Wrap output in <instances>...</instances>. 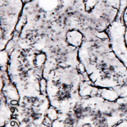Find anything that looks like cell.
Wrapping results in <instances>:
<instances>
[{"label":"cell","instance_id":"6da1fadb","mask_svg":"<svg viewBox=\"0 0 127 127\" xmlns=\"http://www.w3.org/2000/svg\"><path fill=\"white\" fill-rule=\"evenodd\" d=\"M45 79L46 80V95L50 106L56 109L59 113L72 111L82 98L79 88L85 78L77 68L59 66Z\"/></svg>","mask_w":127,"mask_h":127},{"label":"cell","instance_id":"7a4b0ae2","mask_svg":"<svg viewBox=\"0 0 127 127\" xmlns=\"http://www.w3.org/2000/svg\"><path fill=\"white\" fill-rule=\"evenodd\" d=\"M1 1V51L13 37L24 6L23 0Z\"/></svg>","mask_w":127,"mask_h":127},{"label":"cell","instance_id":"3957f363","mask_svg":"<svg viewBox=\"0 0 127 127\" xmlns=\"http://www.w3.org/2000/svg\"><path fill=\"white\" fill-rule=\"evenodd\" d=\"M126 28L123 19H116L105 32L112 50L127 68V45L125 39Z\"/></svg>","mask_w":127,"mask_h":127},{"label":"cell","instance_id":"277c9868","mask_svg":"<svg viewBox=\"0 0 127 127\" xmlns=\"http://www.w3.org/2000/svg\"><path fill=\"white\" fill-rule=\"evenodd\" d=\"M12 116V109L8 104L3 94L1 93V127H4Z\"/></svg>","mask_w":127,"mask_h":127},{"label":"cell","instance_id":"5b68a950","mask_svg":"<svg viewBox=\"0 0 127 127\" xmlns=\"http://www.w3.org/2000/svg\"><path fill=\"white\" fill-rule=\"evenodd\" d=\"M84 40V36L78 30H69L66 35V41L69 45L79 48Z\"/></svg>","mask_w":127,"mask_h":127},{"label":"cell","instance_id":"8992f818","mask_svg":"<svg viewBox=\"0 0 127 127\" xmlns=\"http://www.w3.org/2000/svg\"><path fill=\"white\" fill-rule=\"evenodd\" d=\"M113 127H127V120H125L114 125Z\"/></svg>","mask_w":127,"mask_h":127},{"label":"cell","instance_id":"52a82bcc","mask_svg":"<svg viewBox=\"0 0 127 127\" xmlns=\"http://www.w3.org/2000/svg\"><path fill=\"white\" fill-rule=\"evenodd\" d=\"M125 39L126 44H127V28H126L125 34Z\"/></svg>","mask_w":127,"mask_h":127},{"label":"cell","instance_id":"ba28073f","mask_svg":"<svg viewBox=\"0 0 127 127\" xmlns=\"http://www.w3.org/2000/svg\"><path fill=\"white\" fill-rule=\"evenodd\" d=\"M31 0H23V1L24 2V3H28V2L30 1Z\"/></svg>","mask_w":127,"mask_h":127}]
</instances>
